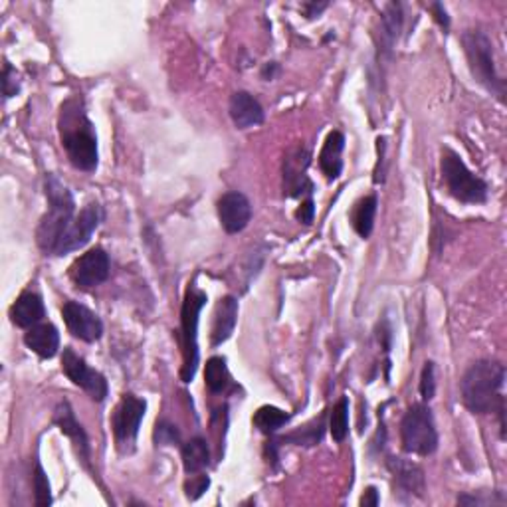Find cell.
<instances>
[{
    "instance_id": "cell-1",
    "label": "cell",
    "mask_w": 507,
    "mask_h": 507,
    "mask_svg": "<svg viewBox=\"0 0 507 507\" xmlns=\"http://www.w3.org/2000/svg\"><path fill=\"white\" fill-rule=\"evenodd\" d=\"M62 147L75 169L93 173L98 169V137L80 98H70L59 107L58 117Z\"/></svg>"
},
{
    "instance_id": "cell-2",
    "label": "cell",
    "mask_w": 507,
    "mask_h": 507,
    "mask_svg": "<svg viewBox=\"0 0 507 507\" xmlns=\"http://www.w3.org/2000/svg\"><path fill=\"white\" fill-rule=\"evenodd\" d=\"M503 383L505 368L495 360H478L463 373L460 381L462 400L474 415L497 412L503 426Z\"/></svg>"
},
{
    "instance_id": "cell-3",
    "label": "cell",
    "mask_w": 507,
    "mask_h": 507,
    "mask_svg": "<svg viewBox=\"0 0 507 507\" xmlns=\"http://www.w3.org/2000/svg\"><path fill=\"white\" fill-rule=\"evenodd\" d=\"M46 199L50 210L42 217L36 242L40 250L48 256H56L58 246L75 218V202L72 193L56 175L46 177Z\"/></svg>"
},
{
    "instance_id": "cell-4",
    "label": "cell",
    "mask_w": 507,
    "mask_h": 507,
    "mask_svg": "<svg viewBox=\"0 0 507 507\" xmlns=\"http://www.w3.org/2000/svg\"><path fill=\"white\" fill-rule=\"evenodd\" d=\"M462 46L466 51L470 72L474 80L500 99L505 96V83L495 72L494 46L482 30H468L462 34Z\"/></svg>"
},
{
    "instance_id": "cell-5",
    "label": "cell",
    "mask_w": 507,
    "mask_h": 507,
    "mask_svg": "<svg viewBox=\"0 0 507 507\" xmlns=\"http://www.w3.org/2000/svg\"><path fill=\"white\" fill-rule=\"evenodd\" d=\"M206 305V294L194 286L186 288L183 309H180V337H183L185 365L180 371L183 383L194 379L196 365H199V317Z\"/></svg>"
},
{
    "instance_id": "cell-6",
    "label": "cell",
    "mask_w": 507,
    "mask_h": 507,
    "mask_svg": "<svg viewBox=\"0 0 507 507\" xmlns=\"http://www.w3.org/2000/svg\"><path fill=\"white\" fill-rule=\"evenodd\" d=\"M442 180L454 199L466 204H482L487 201V185L466 167L456 153L442 151Z\"/></svg>"
},
{
    "instance_id": "cell-7",
    "label": "cell",
    "mask_w": 507,
    "mask_h": 507,
    "mask_svg": "<svg viewBox=\"0 0 507 507\" xmlns=\"http://www.w3.org/2000/svg\"><path fill=\"white\" fill-rule=\"evenodd\" d=\"M400 444L407 454L431 456L438 448L434 416L426 405H412L400 423Z\"/></svg>"
},
{
    "instance_id": "cell-8",
    "label": "cell",
    "mask_w": 507,
    "mask_h": 507,
    "mask_svg": "<svg viewBox=\"0 0 507 507\" xmlns=\"http://www.w3.org/2000/svg\"><path fill=\"white\" fill-rule=\"evenodd\" d=\"M145 410H147L145 400L137 399L135 394H125L122 402L117 405L114 412V420H111V426H114L115 442L122 452H127V454L133 452L137 434H139L141 420L145 416Z\"/></svg>"
},
{
    "instance_id": "cell-9",
    "label": "cell",
    "mask_w": 507,
    "mask_h": 507,
    "mask_svg": "<svg viewBox=\"0 0 507 507\" xmlns=\"http://www.w3.org/2000/svg\"><path fill=\"white\" fill-rule=\"evenodd\" d=\"M62 368L67 379L90 394L91 400L101 402L107 397V381L96 368H91L82 357H77L72 349H64Z\"/></svg>"
},
{
    "instance_id": "cell-10",
    "label": "cell",
    "mask_w": 507,
    "mask_h": 507,
    "mask_svg": "<svg viewBox=\"0 0 507 507\" xmlns=\"http://www.w3.org/2000/svg\"><path fill=\"white\" fill-rule=\"evenodd\" d=\"M101 222H103V209L98 202H90L88 206H83V210L74 218L70 228H67L62 238V242H59L56 256H64L80 250V248L90 242L91 234L99 228Z\"/></svg>"
},
{
    "instance_id": "cell-11",
    "label": "cell",
    "mask_w": 507,
    "mask_h": 507,
    "mask_svg": "<svg viewBox=\"0 0 507 507\" xmlns=\"http://www.w3.org/2000/svg\"><path fill=\"white\" fill-rule=\"evenodd\" d=\"M111 264L103 248H91L90 252L77 257L70 268V278L77 288L91 289L101 286L109 278Z\"/></svg>"
},
{
    "instance_id": "cell-12",
    "label": "cell",
    "mask_w": 507,
    "mask_h": 507,
    "mask_svg": "<svg viewBox=\"0 0 507 507\" xmlns=\"http://www.w3.org/2000/svg\"><path fill=\"white\" fill-rule=\"evenodd\" d=\"M62 315L67 329H70V333L77 339H82L85 343H93L103 335V323L99 317L82 304L77 302L64 304Z\"/></svg>"
},
{
    "instance_id": "cell-13",
    "label": "cell",
    "mask_w": 507,
    "mask_h": 507,
    "mask_svg": "<svg viewBox=\"0 0 507 507\" xmlns=\"http://www.w3.org/2000/svg\"><path fill=\"white\" fill-rule=\"evenodd\" d=\"M218 217L228 234H238L252 220V204L242 193H226L218 201Z\"/></svg>"
},
{
    "instance_id": "cell-14",
    "label": "cell",
    "mask_w": 507,
    "mask_h": 507,
    "mask_svg": "<svg viewBox=\"0 0 507 507\" xmlns=\"http://www.w3.org/2000/svg\"><path fill=\"white\" fill-rule=\"evenodd\" d=\"M309 151L305 147L291 149L286 162H283V188L289 196H302L304 193H312L313 185L307 178Z\"/></svg>"
},
{
    "instance_id": "cell-15",
    "label": "cell",
    "mask_w": 507,
    "mask_h": 507,
    "mask_svg": "<svg viewBox=\"0 0 507 507\" xmlns=\"http://www.w3.org/2000/svg\"><path fill=\"white\" fill-rule=\"evenodd\" d=\"M54 424L62 431V434H66L70 440L74 442L77 454H80V460L85 463V466H90V442H88V436H85L82 424L77 423L75 416H74V410L72 407L67 405V402H59L54 410Z\"/></svg>"
},
{
    "instance_id": "cell-16",
    "label": "cell",
    "mask_w": 507,
    "mask_h": 507,
    "mask_svg": "<svg viewBox=\"0 0 507 507\" xmlns=\"http://www.w3.org/2000/svg\"><path fill=\"white\" fill-rule=\"evenodd\" d=\"M230 117L238 129H250L257 127L264 122V107L260 106L252 93L248 91H236L230 98Z\"/></svg>"
},
{
    "instance_id": "cell-17",
    "label": "cell",
    "mask_w": 507,
    "mask_h": 507,
    "mask_svg": "<svg viewBox=\"0 0 507 507\" xmlns=\"http://www.w3.org/2000/svg\"><path fill=\"white\" fill-rule=\"evenodd\" d=\"M236 321H238V302L232 296L222 297L217 305V312H214V321L210 331L212 347H218L232 337Z\"/></svg>"
},
{
    "instance_id": "cell-18",
    "label": "cell",
    "mask_w": 507,
    "mask_h": 507,
    "mask_svg": "<svg viewBox=\"0 0 507 507\" xmlns=\"http://www.w3.org/2000/svg\"><path fill=\"white\" fill-rule=\"evenodd\" d=\"M24 343L40 359H51L58 355L59 333L51 323H38L24 333Z\"/></svg>"
},
{
    "instance_id": "cell-19",
    "label": "cell",
    "mask_w": 507,
    "mask_h": 507,
    "mask_svg": "<svg viewBox=\"0 0 507 507\" xmlns=\"http://www.w3.org/2000/svg\"><path fill=\"white\" fill-rule=\"evenodd\" d=\"M46 317V307L42 297L34 291H24L11 307V320L19 328L30 329L32 325H38Z\"/></svg>"
},
{
    "instance_id": "cell-20",
    "label": "cell",
    "mask_w": 507,
    "mask_h": 507,
    "mask_svg": "<svg viewBox=\"0 0 507 507\" xmlns=\"http://www.w3.org/2000/svg\"><path fill=\"white\" fill-rule=\"evenodd\" d=\"M389 470L392 471L394 482L399 484L400 489H405L410 495H424V471L420 466L400 458L389 460Z\"/></svg>"
},
{
    "instance_id": "cell-21",
    "label": "cell",
    "mask_w": 507,
    "mask_h": 507,
    "mask_svg": "<svg viewBox=\"0 0 507 507\" xmlns=\"http://www.w3.org/2000/svg\"><path fill=\"white\" fill-rule=\"evenodd\" d=\"M343 149H345V137H343L341 131H331L328 135V139H325L323 149L320 153V169L329 180L339 178L341 175Z\"/></svg>"
},
{
    "instance_id": "cell-22",
    "label": "cell",
    "mask_w": 507,
    "mask_h": 507,
    "mask_svg": "<svg viewBox=\"0 0 507 507\" xmlns=\"http://www.w3.org/2000/svg\"><path fill=\"white\" fill-rule=\"evenodd\" d=\"M183 466L186 474H199L210 462V452H209V444L202 438H193L186 444H183Z\"/></svg>"
},
{
    "instance_id": "cell-23",
    "label": "cell",
    "mask_w": 507,
    "mask_h": 507,
    "mask_svg": "<svg viewBox=\"0 0 507 507\" xmlns=\"http://www.w3.org/2000/svg\"><path fill=\"white\" fill-rule=\"evenodd\" d=\"M204 381L212 394H220V392L228 391L232 379H230V371H228L225 357H212L206 360Z\"/></svg>"
},
{
    "instance_id": "cell-24",
    "label": "cell",
    "mask_w": 507,
    "mask_h": 507,
    "mask_svg": "<svg viewBox=\"0 0 507 507\" xmlns=\"http://www.w3.org/2000/svg\"><path fill=\"white\" fill-rule=\"evenodd\" d=\"M375 217H376V196H365L360 199L353 210V228L357 230V234L360 238H368L375 226Z\"/></svg>"
},
{
    "instance_id": "cell-25",
    "label": "cell",
    "mask_w": 507,
    "mask_h": 507,
    "mask_svg": "<svg viewBox=\"0 0 507 507\" xmlns=\"http://www.w3.org/2000/svg\"><path fill=\"white\" fill-rule=\"evenodd\" d=\"M252 420H254V426L257 428V431L264 432V434H273L288 423L289 415L288 412H283L281 408H276V407H262V408L256 410V415Z\"/></svg>"
},
{
    "instance_id": "cell-26",
    "label": "cell",
    "mask_w": 507,
    "mask_h": 507,
    "mask_svg": "<svg viewBox=\"0 0 507 507\" xmlns=\"http://www.w3.org/2000/svg\"><path fill=\"white\" fill-rule=\"evenodd\" d=\"M329 431L335 442H343L349 434V400L347 397H341L337 405L331 410Z\"/></svg>"
},
{
    "instance_id": "cell-27",
    "label": "cell",
    "mask_w": 507,
    "mask_h": 507,
    "mask_svg": "<svg viewBox=\"0 0 507 507\" xmlns=\"http://www.w3.org/2000/svg\"><path fill=\"white\" fill-rule=\"evenodd\" d=\"M383 40H384V44L386 48H392L394 42H397L399 38V34H400V28H402V11H400V4H389L386 6V11H384V16H383Z\"/></svg>"
},
{
    "instance_id": "cell-28",
    "label": "cell",
    "mask_w": 507,
    "mask_h": 507,
    "mask_svg": "<svg viewBox=\"0 0 507 507\" xmlns=\"http://www.w3.org/2000/svg\"><path fill=\"white\" fill-rule=\"evenodd\" d=\"M34 492H36V505L46 507L51 503L48 476L44 474V470H42L40 463L36 466V470H34Z\"/></svg>"
},
{
    "instance_id": "cell-29",
    "label": "cell",
    "mask_w": 507,
    "mask_h": 507,
    "mask_svg": "<svg viewBox=\"0 0 507 507\" xmlns=\"http://www.w3.org/2000/svg\"><path fill=\"white\" fill-rule=\"evenodd\" d=\"M178 440H180V434L177 431V426L167 423V420H161V423H157V431H154V442H157V446L177 444Z\"/></svg>"
},
{
    "instance_id": "cell-30",
    "label": "cell",
    "mask_w": 507,
    "mask_h": 507,
    "mask_svg": "<svg viewBox=\"0 0 507 507\" xmlns=\"http://www.w3.org/2000/svg\"><path fill=\"white\" fill-rule=\"evenodd\" d=\"M436 392V381H434V363H428L423 368V375H420V397L424 400H431Z\"/></svg>"
},
{
    "instance_id": "cell-31",
    "label": "cell",
    "mask_w": 507,
    "mask_h": 507,
    "mask_svg": "<svg viewBox=\"0 0 507 507\" xmlns=\"http://www.w3.org/2000/svg\"><path fill=\"white\" fill-rule=\"evenodd\" d=\"M3 88H4V98H12L19 93V82H16V72L12 70L11 64H4Z\"/></svg>"
},
{
    "instance_id": "cell-32",
    "label": "cell",
    "mask_w": 507,
    "mask_h": 507,
    "mask_svg": "<svg viewBox=\"0 0 507 507\" xmlns=\"http://www.w3.org/2000/svg\"><path fill=\"white\" fill-rule=\"evenodd\" d=\"M209 478L206 476H201L199 478V482H193L191 486H186V495H188V500H199V497L206 492V487H209Z\"/></svg>"
},
{
    "instance_id": "cell-33",
    "label": "cell",
    "mask_w": 507,
    "mask_h": 507,
    "mask_svg": "<svg viewBox=\"0 0 507 507\" xmlns=\"http://www.w3.org/2000/svg\"><path fill=\"white\" fill-rule=\"evenodd\" d=\"M313 214H315L313 201H312V199H307V201H305V202L297 209L296 217H297V220H302L304 225H312V222H313Z\"/></svg>"
},
{
    "instance_id": "cell-34",
    "label": "cell",
    "mask_w": 507,
    "mask_h": 507,
    "mask_svg": "<svg viewBox=\"0 0 507 507\" xmlns=\"http://www.w3.org/2000/svg\"><path fill=\"white\" fill-rule=\"evenodd\" d=\"M360 505H365V507H376V505H379V494H376L375 487H367L365 495L360 497Z\"/></svg>"
},
{
    "instance_id": "cell-35",
    "label": "cell",
    "mask_w": 507,
    "mask_h": 507,
    "mask_svg": "<svg viewBox=\"0 0 507 507\" xmlns=\"http://www.w3.org/2000/svg\"><path fill=\"white\" fill-rule=\"evenodd\" d=\"M431 8H432V11L436 12V20H438V22H440V24L444 26V28H448V26H450V19H448V14H446V11H444V6H442V4H438V3H436V4H432Z\"/></svg>"
},
{
    "instance_id": "cell-36",
    "label": "cell",
    "mask_w": 507,
    "mask_h": 507,
    "mask_svg": "<svg viewBox=\"0 0 507 507\" xmlns=\"http://www.w3.org/2000/svg\"><path fill=\"white\" fill-rule=\"evenodd\" d=\"M325 8H328V3H321V4L312 3V4H305V6H304V11H305V16H307V19H315V16L320 14L321 11H325Z\"/></svg>"
}]
</instances>
